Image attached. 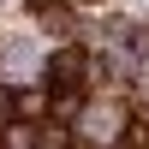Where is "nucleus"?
I'll list each match as a JSON object with an SVG mask.
<instances>
[{
  "instance_id": "4",
  "label": "nucleus",
  "mask_w": 149,
  "mask_h": 149,
  "mask_svg": "<svg viewBox=\"0 0 149 149\" xmlns=\"http://www.w3.org/2000/svg\"><path fill=\"white\" fill-rule=\"evenodd\" d=\"M12 113H18V95H12V90H0V125H6Z\"/></svg>"
},
{
  "instance_id": "3",
  "label": "nucleus",
  "mask_w": 149,
  "mask_h": 149,
  "mask_svg": "<svg viewBox=\"0 0 149 149\" xmlns=\"http://www.w3.org/2000/svg\"><path fill=\"white\" fill-rule=\"evenodd\" d=\"M30 12H36V18H42V24H48V30H60V36H66V30H72V12H66V6H60V0H36V6H30Z\"/></svg>"
},
{
  "instance_id": "1",
  "label": "nucleus",
  "mask_w": 149,
  "mask_h": 149,
  "mask_svg": "<svg viewBox=\"0 0 149 149\" xmlns=\"http://www.w3.org/2000/svg\"><path fill=\"white\" fill-rule=\"evenodd\" d=\"M84 78H90V54L84 48H60L48 60V90H78L84 95Z\"/></svg>"
},
{
  "instance_id": "2",
  "label": "nucleus",
  "mask_w": 149,
  "mask_h": 149,
  "mask_svg": "<svg viewBox=\"0 0 149 149\" xmlns=\"http://www.w3.org/2000/svg\"><path fill=\"white\" fill-rule=\"evenodd\" d=\"M78 131L66 125V119H48V125H36V149H72Z\"/></svg>"
},
{
  "instance_id": "5",
  "label": "nucleus",
  "mask_w": 149,
  "mask_h": 149,
  "mask_svg": "<svg viewBox=\"0 0 149 149\" xmlns=\"http://www.w3.org/2000/svg\"><path fill=\"white\" fill-rule=\"evenodd\" d=\"M84 6H102V0H84Z\"/></svg>"
}]
</instances>
